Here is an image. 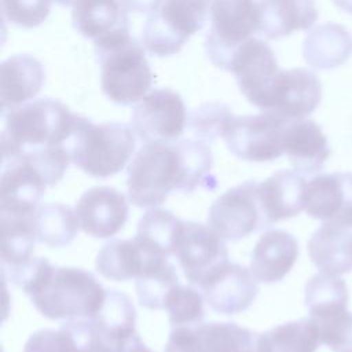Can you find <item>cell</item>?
I'll list each match as a JSON object with an SVG mask.
<instances>
[{"instance_id":"obj_1","label":"cell","mask_w":352,"mask_h":352,"mask_svg":"<svg viewBox=\"0 0 352 352\" xmlns=\"http://www.w3.org/2000/svg\"><path fill=\"white\" fill-rule=\"evenodd\" d=\"M212 166V150L202 140L144 143L126 168L128 199L136 208H157L173 192H194Z\"/></svg>"},{"instance_id":"obj_2","label":"cell","mask_w":352,"mask_h":352,"mask_svg":"<svg viewBox=\"0 0 352 352\" xmlns=\"http://www.w3.org/2000/svg\"><path fill=\"white\" fill-rule=\"evenodd\" d=\"M3 117L1 158H6L47 147H63L70 154L82 116L73 113L60 100L41 98L8 110Z\"/></svg>"},{"instance_id":"obj_3","label":"cell","mask_w":352,"mask_h":352,"mask_svg":"<svg viewBox=\"0 0 352 352\" xmlns=\"http://www.w3.org/2000/svg\"><path fill=\"white\" fill-rule=\"evenodd\" d=\"M103 94L116 104L138 103L151 88L153 73L140 44L129 32L94 43Z\"/></svg>"},{"instance_id":"obj_4","label":"cell","mask_w":352,"mask_h":352,"mask_svg":"<svg viewBox=\"0 0 352 352\" xmlns=\"http://www.w3.org/2000/svg\"><path fill=\"white\" fill-rule=\"evenodd\" d=\"M106 292L96 276L84 268L52 265L29 297L44 318L69 322L95 316Z\"/></svg>"},{"instance_id":"obj_5","label":"cell","mask_w":352,"mask_h":352,"mask_svg":"<svg viewBox=\"0 0 352 352\" xmlns=\"http://www.w3.org/2000/svg\"><path fill=\"white\" fill-rule=\"evenodd\" d=\"M135 147L136 135L131 125L114 121L94 124L82 116L70 146V158L85 175L104 179L124 169Z\"/></svg>"},{"instance_id":"obj_6","label":"cell","mask_w":352,"mask_h":352,"mask_svg":"<svg viewBox=\"0 0 352 352\" xmlns=\"http://www.w3.org/2000/svg\"><path fill=\"white\" fill-rule=\"evenodd\" d=\"M212 0H164L147 15L142 30V44L155 56L177 54L188 38L209 19Z\"/></svg>"},{"instance_id":"obj_7","label":"cell","mask_w":352,"mask_h":352,"mask_svg":"<svg viewBox=\"0 0 352 352\" xmlns=\"http://www.w3.org/2000/svg\"><path fill=\"white\" fill-rule=\"evenodd\" d=\"M210 28L205 37V52L209 62L230 69L235 50L258 32V6L254 0H212L209 10Z\"/></svg>"},{"instance_id":"obj_8","label":"cell","mask_w":352,"mask_h":352,"mask_svg":"<svg viewBox=\"0 0 352 352\" xmlns=\"http://www.w3.org/2000/svg\"><path fill=\"white\" fill-rule=\"evenodd\" d=\"M287 118L271 111L235 116L221 138L228 151L249 162H271L285 154L283 133Z\"/></svg>"},{"instance_id":"obj_9","label":"cell","mask_w":352,"mask_h":352,"mask_svg":"<svg viewBox=\"0 0 352 352\" xmlns=\"http://www.w3.org/2000/svg\"><path fill=\"white\" fill-rule=\"evenodd\" d=\"M183 98L173 89L157 88L146 94L131 114V128L143 143H172L187 126Z\"/></svg>"},{"instance_id":"obj_10","label":"cell","mask_w":352,"mask_h":352,"mask_svg":"<svg viewBox=\"0 0 352 352\" xmlns=\"http://www.w3.org/2000/svg\"><path fill=\"white\" fill-rule=\"evenodd\" d=\"M258 183L246 180L221 194L208 210V226L224 241H238L264 230Z\"/></svg>"},{"instance_id":"obj_11","label":"cell","mask_w":352,"mask_h":352,"mask_svg":"<svg viewBox=\"0 0 352 352\" xmlns=\"http://www.w3.org/2000/svg\"><path fill=\"white\" fill-rule=\"evenodd\" d=\"M173 257L190 285L201 287L209 276L228 261V249L208 224L183 221Z\"/></svg>"},{"instance_id":"obj_12","label":"cell","mask_w":352,"mask_h":352,"mask_svg":"<svg viewBox=\"0 0 352 352\" xmlns=\"http://www.w3.org/2000/svg\"><path fill=\"white\" fill-rule=\"evenodd\" d=\"M320 99L322 84L314 72L302 67L279 69L260 110L275 113L287 120H298L309 116Z\"/></svg>"},{"instance_id":"obj_13","label":"cell","mask_w":352,"mask_h":352,"mask_svg":"<svg viewBox=\"0 0 352 352\" xmlns=\"http://www.w3.org/2000/svg\"><path fill=\"white\" fill-rule=\"evenodd\" d=\"M228 72L235 76L248 102L261 109L279 67L271 47L260 38L250 37L235 50Z\"/></svg>"},{"instance_id":"obj_14","label":"cell","mask_w":352,"mask_h":352,"mask_svg":"<svg viewBox=\"0 0 352 352\" xmlns=\"http://www.w3.org/2000/svg\"><path fill=\"white\" fill-rule=\"evenodd\" d=\"M47 187L41 172L23 155L1 158L0 213H34Z\"/></svg>"},{"instance_id":"obj_15","label":"cell","mask_w":352,"mask_h":352,"mask_svg":"<svg viewBox=\"0 0 352 352\" xmlns=\"http://www.w3.org/2000/svg\"><path fill=\"white\" fill-rule=\"evenodd\" d=\"M80 228L94 238H110L121 231L128 220L129 205L124 192L110 186L88 188L76 202Z\"/></svg>"},{"instance_id":"obj_16","label":"cell","mask_w":352,"mask_h":352,"mask_svg":"<svg viewBox=\"0 0 352 352\" xmlns=\"http://www.w3.org/2000/svg\"><path fill=\"white\" fill-rule=\"evenodd\" d=\"M257 282L250 268L228 260L199 289L212 311L235 315L256 301L260 292Z\"/></svg>"},{"instance_id":"obj_17","label":"cell","mask_w":352,"mask_h":352,"mask_svg":"<svg viewBox=\"0 0 352 352\" xmlns=\"http://www.w3.org/2000/svg\"><path fill=\"white\" fill-rule=\"evenodd\" d=\"M304 210L322 221L352 226V173H318L307 182Z\"/></svg>"},{"instance_id":"obj_18","label":"cell","mask_w":352,"mask_h":352,"mask_svg":"<svg viewBox=\"0 0 352 352\" xmlns=\"http://www.w3.org/2000/svg\"><path fill=\"white\" fill-rule=\"evenodd\" d=\"M168 258L135 235L129 239L114 238L106 242L96 254L95 267L103 278L124 282L138 279L155 264Z\"/></svg>"},{"instance_id":"obj_19","label":"cell","mask_w":352,"mask_h":352,"mask_svg":"<svg viewBox=\"0 0 352 352\" xmlns=\"http://www.w3.org/2000/svg\"><path fill=\"white\" fill-rule=\"evenodd\" d=\"M305 176L297 170L279 169L258 183L257 197L264 227L297 216L305 204Z\"/></svg>"},{"instance_id":"obj_20","label":"cell","mask_w":352,"mask_h":352,"mask_svg":"<svg viewBox=\"0 0 352 352\" xmlns=\"http://www.w3.org/2000/svg\"><path fill=\"white\" fill-rule=\"evenodd\" d=\"M283 151L298 173L315 176L322 172L330 155V146L319 124L314 120H289L283 133Z\"/></svg>"},{"instance_id":"obj_21","label":"cell","mask_w":352,"mask_h":352,"mask_svg":"<svg viewBox=\"0 0 352 352\" xmlns=\"http://www.w3.org/2000/svg\"><path fill=\"white\" fill-rule=\"evenodd\" d=\"M298 257V242L287 231L274 228L263 232L250 253V271L263 283L282 280Z\"/></svg>"},{"instance_id":"obj_22","label":"cell","mask_w":352,"mask_h":352,"mask_svg":"<svg viewBox=\"0 0 352 352\" xmlns=\"http://www.w3.org/2000/svg\"><path fill=\"white\" fill-rule=\"evenodd\" d=\"M45 80L43 63L28 54L7 58L0 66L1 113H7L33 99Z\"/></svg>"},{"instance_id":"obj_23","label":"cell","mask_w":352,"mask_h":352,"mask_svg":"<svg viewBox=\"0 0 352 352\" xmlns=\"http://www.w3.org/2000/svg\"><path fill=\"white\" fill-rule=\"evenodd\" d=\"M314 265L330 275L352 271V226L323 221L307 243Z\"/></svg>"},{"instance_id":"obj_24","label":"cell","mask_w":352,"mask_h":352,"mask_svg":"<svg viewBox=\"0 0 352 352\" xmlns=\"http://www.w3.org/2000/svg\"><path fill=\"white\" fill-rule=\"evenodd\" d=\"M128 12L122 0H76L72 6V22L81 36L95 43L129 32Z\"/></svg>"},{"instance_id":"obj_25","label":"cell","mask_w":352,"mask_h":352,"mask_svg":"<svg viewBox=\"0 0 352 352\" xmlns=\"http://www.w3.org/2000/svg\"><path fill=\"white\" fill-rule=\"evenodd\" d=\"M258 34L280 38L309 29L318 19L314 0H258Z\"/></svg>"},{"instance_id":"obj_26","label":"cell","mask_w":352,"mask_h":352,"mask_svg":"<svg viewBox=\"0 0 352 352\" xmlns=\"http://www.w3.org/2000/svg\"><path fill=\"white\" fill-rule=\"evenodd\" d=\"M198 352H271L265 333H256L234 322L194 324Z\"/></svg>"},{"instance_id":"obj_27","label":"cell","mask_w":352,"mask_h":352,"mask_svg":"<svg viewBox=\"0 0 352 352\" xmlns=\"http://www.w3.org/2000/svg\"><path fill=\"white\" fill-rule=\"evenodd\" d=\"M352 54V34L338 23L326 22L309 30L302 43L304 60L314 69L330 70L344 65Z\"/></svg>"},{"instance_id":"obj_28","label":"cell","mask_w":352,"mask_h":352,"mask_svg":"<svg viewBox=\"0 0 352 352\" xmlns=\"http://www.w3.org/2000/svg\"><path fill=\"white\" fill-rule=\"evenodd\" d=\"M95 327L121 351L136 334V309L124 292L110 289L95 316L89 319Z\"/></svg>"},{"instance_id":"obj_29","label":"cell","mask_w":352,"mask_h":352,"mask_svg":"<svg viewBox=\"0 0 352 352\" xmlns=\"http://www.w3.org/2000/svg\"><path fill=\"white\" fill-rule=\"evenodd\" d=\"M34 230L38 243L50 248H65L77 236L80 223L70 206L60 202H47L36 209Z\"/></svg>"},{"instance_id":"obj_30","label":"cell","mask_w":352,"mask_h":352,"mask_svg":"<svg viewBox=\"0 0 352 352\" xmlns=\"http://www.w3.org/2000/svg\"><path fill=\"white\" fill-rule=\"evenodd\" d=\"M36 213V212H34ZM34 213L1 214V267H15L32 258L37 242Z\"/></svg>"},{"instance_id":"obj_31","label":"cell","mask_w":352,"mask_h":352,"mask_svg":"<svg viewBox=\"0 0 352 352\" xmlns=\"http://www.w3.org/2000/svg\"><path fill=\"white\" fill-rule=\"evenodd\" d=\"M182 224L183 220L170 210L151 208L140 217L136 236L166 257H170L175 254Z\"/></svg>"},{"instance_id":"obj_32","label":"cell","mask_w":352,"mask_h":352,"mask_svg":"<svg viewBox=\"0 0 352 352\" xmlns=\"http://www.w3.org/2000/svg\"><path fill=\"white\" fill-rule=\"evenodd\" d=\"M264 333L271 352H316L322 344L318 324L311 318L290 320Z\"/></svg>"},{"instance_id":"obj_33","label":"cell","mask_w":352,"mask_h":352,"mask_svg":"<svg viewBox=\"0 0 352 352\" xmlns=\"http://www.w3.org/2000/svg\"><path fill=\"white\" fill-rule=\"evenodd\" d=\"M304 292L305 305L312 319L348 307L346 283L338 275L319 272L307 282Z\"/></svg>"},{"instance_id":"obj_34","label":"cell","mask_w":352,"mask_h":352,"mask_svg":"<svg viewBox=\"0 0 352 352\" xmlns=\"http://www.w3.org/2000/svg\"><path fill=\"white\" fill-rule=\"evenodd\" d=\"M176 268L164 260L136 279L139 304L147 309H164L169 293L179 285Z\"/></svg>"},{"instance_id":"obj_35","label":"cell","mask_w":352,"mask_h":352,"mask_svg":"<svg viewBox=\"0 0 352 352\" xmlns=\"http://www.w3.org/2000/svg\"><path fill=\"white\" fill-rule=\"evenodd\" d=\"M204 294L191 285H177L166 297L165 308L172 327L194 326L204 320Z\"/></svg>"},{"instance_id":"obj_36","label":"cell","mask_w":352,"mask_h":352,"mask_svg":"<svg viewBox=\"0 0 352 352\" xmlns=\"http://www.w3.org/2000/svg\"><path fill=\"white\" fill-rule=\"evenodd\" d=\"M235 116L220 102H209L195 107L187 117V128L197 140L214 142Z\"/></svg>"},{"instance_id":"obj_37","label":"cell","mask_w":352,"mask_h":352,"mask_svg":"<svg viewBox=\"0 0 352 352\" xmlns=\"http://www.w3.org/2000/svg\"><path fill=\"white\" fill-rule=\"evenodd\" d=\"M314 322L318 324L322 344L333 352L352 351V312L340 308L314 319Z\"/></svg>"},{"instance_id":"obj_38","label":"cell","mask_w":352,"mask_h":352,"mask_svg":"<svg viewBox=\"0 0 352 352\" xmlns=\"http://www.w3.org/2000/svg\"><path fill=\"white\" fill-rule=\"evenodd\" d=\"M52 0H1L6 21L21 28L41 25L51 11Z\"/></svg>"},{"instance_id":"obj_39","label":"cell","mask_w":352,"mask_h":352,"mask_svg":"<svg viewBox=\"0 0 352 352\" xmlns=\"http://www.w3.org/2000/svg\"><path fill=\"white\" fill-rule=\"evenodd\" d=\"M72 334L74 352H122L109 341L89 319H77L62 323Z\"/></svg>"},{"instance_id":"obj_40","label":"cell","mask_w":352,"mask_h":352,"mask_svg":"<svg viewBox=\"0 0 352 352\" xmlns=\"http://www.w3.org/2000/svg\"><path fill=\"white\" fill-rule=\"evenodd\" d=\"M23 352H74V341L63 324L58 330L41 329L30 334Z\"/></svg>"},{"instance_id":"obj_41","label":"cell","mask_w":352,"mask_h":352,"mask_svg":"<svg viewBox=\"0 0 352 352\" xmlns=\"http://www.w3.org/2000/svg\"><path fill=\"white\" fill-rule=\"evenodd\" d=\"M126 10L132 11V12H138V14H151L154 11H157L164 0H122Z\"/></svg>"},{"instance_id":"obj_42","label":"cell","mask_w":352,"mask_h":352,"mask_svg":"<svg viewBox=\"0 0 352 352\" xmlns=\"http://www.w3.org/2000/svg\"><path fill=\"white\" fill-rule=\"evenodd\" d=\"M122 352H154L151 351L139 337V334L136 333L132 338H129V341L126 342V345L124 346Z\"/></svg>"},{"instance_id":"obj_43","label":"cell","mask_w":352,"mask_h":352,"mask_svg":"<svg viewBox=\"0 0 352 352\" xmlns=\"http://www.w3.org/2000/svg\"><path fill=\"white\" fill-rule=\"evenodd\" d=\"M333 3L344 12H348L352 15V0H333Z\"/></svg>"},{"instance_id":"obj_44","label":"cell","mask_w":352,"mask_h":352,"mask_svg":"<svg viewBox=\"0 0 352 352\" xmlns=\"http://www.w3.org/2000/svg\"><path fill=\"white\" fill-rule=\"evenodd\" d=\"M59 6H63V7H70L74 4L76 0H55Z\"/></svg>"},{"instance_id":"obj_45","label":"cell","mask_w":352,"mask_h":352,"mask_svg":"<svg viewBox=\"0 0 352 352\" xmlns=\"http://www.w3.org/2000/svg\"><path fill=\"white\" fill-rule=\"evenodd\" d=\"M346 352H352V351H346Z\"/></svg>"}]
</instances>
